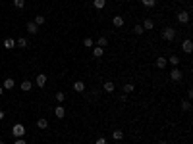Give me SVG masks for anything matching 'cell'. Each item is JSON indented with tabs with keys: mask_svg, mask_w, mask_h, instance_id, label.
<instances>
[{
	"mask_svg": "<svg viewBox=\"0 0 193 144\" xmlns=\"http://www.w3.org/2000/svg\"><path fill=\"white\" fill-rule=\"evenodd\" d=\"M162 39L166 42H172V40L176 39V29L174 27H164L162 29Z\"/></svg>",
	"mask_w": 193,
	"mask_h": 144,
	"instance_id": "1",
	"label": "cell"
},
{
	"mask_svg": "<svg viewBox=\"0 0 193 144\" xmlns=\"http://www.w3.org/2000/svg\"><path fill=\"white\" fill-rule=\"evenodd\" d=\"M12 135H14L15 138H22V136L25 135V127L22 125V123H15V125L12 127Z\"/></svg>",
	"mask_w": 193,
	"mask_h": 144,
	"instance_id": "2",
	"label": "cell"
},
{
	"mask_svg": "<svg viewBox=\"0 0 193 144\" xmlns=\"http://www.w3.org/2000/svg\"><path fill=\"white\" fill-rule=\"evenodd\" d=\"M176 17H178V21H180L181 25H187V23H189V12H185V10L178 12V15H176Z\"/></svg>",
	"mask_w": 193,
	"mask_h": 144,
	"instance_id": "3",
	"label": "cell"
},
{
	"mask_svg": "<svg viewBox=\"0 0 193 144\" xmlns=\"http://www.w3.org/2000/svg\"><path fill=\"white\" fill-rule=\"evenodd\" d=\"M46 81H48L46 73H39V75H37V79H35V83H37V86H41V89H43V86L46 85Z\"/></svg>",
	"mask_w": 193,
	"mask_h": 144,
	"instance_id": "4",
	"label": "cell"
},
{
	"mask_svg": "<svg viewBox=\"0 0 193 144\" xmlns=\"http://www.w3.org/2000/svg\"><path fill=\"white\" fill-rule=\"evenodd\" d=\"M181 50H184L185 54H191V50H193V42H191L189 39H185L184 42H181Z\"/></svg>",
	"mask_w": 193,
	"mask_h": 144,
	"instance_id": "5",
	"label": "cell"
},
{
	"mask_svg": "<svg viewBox=\"0 0 193 144\" xmlns=\"http://www.w3.org/2000/svg\"><path fill=\"white\" fill-rule=\"evenodd\" d=\"M181 77H184V75H181V71L178 67H174V69L170 71V79L172 81H181Z\"/></svg>",
	"mask_w": 193,
	"mask_h": 144,
	"instance_id": "6",
	"label": "cell"
},
{
	"mask_svg": "<svg viewBox=\"0 0 193 144\" xmlns=\"http://www.w3.org/2000/svg\"><path fill=\"white\" fill-rule=\"evenodd\" d=\"M54 115L58 117V119H64V117H66V110H64V108H62V106L58 104V106L54 108Z\"/></svg>",
	"mask_w": 193,
	"mask_h": 144,
	"instance_id": "7",
	"label": "cell"
},
{
	"mask_svg": "<svg viewBox=\"0 0 193 144\" xmlns=\"http://www.w3.org/2000/svg\"><path fill=\"white\" fill-rule=\"evenodd\" d=\"M166 64H168V58H164V56H158V58H156V67L158 69H164Z\"/></svg>",
	"mask_w": 193,
	"mask_h": 144,
	"instance_id": "8",
	"label": "cell"
},
{
	"mask_svg": "<svg viewBox=\"0 0 193 144\" xmlns=\"http://www.w3.org/2000/svg\"><path fill=\"white\" fill-rule=\"evenodd\" d=\"M14 85H15V83H14V79H12V77H6V79H4V85H2V86H4V90H12V89H14Z\"/></svg>",
	"mask_w": 193,
	"mask_h": 144,
	"instance_id": "9",
	"label": "cell"
},
{
	"mask_svg": "<svg viewBox=\"0 0 193 144\" xmlns=\"http://www.w3.org/2000/svg\"><path fill=\"white\" fill-rule=\"evenodd\" d=\"M27 31H29L31 35H37V33H39V25L35 23V21H29V23H27Z\"/></svg>",
	"mask_w": 193,
	"mask_h": 144,
	"instance_id": "10",
	"label": "cell"
},
{
	"mask_svg": "<svg viewBox=\"0 0 193 144\" xmlns=\"http://www.w3.org/2000/svg\"><path fill=\"white\" fill-rule=\"evenodd\" d=\"M102 89H104V92H108V94H110V92H114V90H116V86H114V83H112V81H106V83L102 85Z\"/></svg>",
	"mask_w": 193,
	"mask_h": 144,
	"instance_id": "11",
	"label": "cell"
},
{
	"mask_svg": "<svg viewBox=\"0 0 193 144\" xmlns=\"http://www.w3.org/2000/svg\"><path fill=\"white\" fill-rule=\"evenodd\" d=\"M74 90L75 92H85V83H83V81H75V83H74Z\"/></svg>",
	"mask_w": 193,
	"mask_h": 144,
	"instance_id": "12",
	"label": "cell"
},
{
	"mask_svg": "<svg viewBox=\"0 0 193 144\" xmlns=\"http://www.w3.org/2000/svg\"><path fill=\"white\" fill-rule=\"evenodd\" d=\"M2 44H4V48L12 50L14 46H15V40H14V39H4V42H2Z\"/></svg>",
	"mask_w": 193,
	"mask_h": 144,
	"instance_id": "13",
	"label": "cell"
},
{
	"mask_svg": "<svg viewBox=\"0 0 193 144\" xmlns=\"http://www.w3.org/2000/svg\"><path fill=\"white\" fill-rule=\"evenodd\" d=\"M112 23H114V27H124V17L122 15H116V17L112 19Z\"/></svg>",
	"mask_w": 193,
	"mask_h": 144,
	"instance_id": "14",
	"label": "cell"
},
{
	"mask_svg": "<svg viewBox=\"0 0 193 144\" xmlns=\"http://www.w3.org/2000/svg\"><path fill=\"white\" fill-rule=\"evenodd\" d=\"M102 54H104V48H101V46H93V56H95V58H101Z\"/></svg>",
	"mask_w": 193,
	"mask_h": 144,
	"instance_id": "15",
	"label": "cell"
},
{
	"mask_svg": "<svg viewBox=\"0 0 193 144\" xmlns=\"http://www.w3.org/2000/svg\"><path fill=\"white\" fill-rule=\"evenodd\" d=\"M15 46H19V48H27V46H29V42H27V39H18V40H15Z\"/></svg>",
	"mask_w": 193,
	"mask_h": 144,
	"instance_id": "16",
	"label": "cell"
},
{
	"mask_svg": "<svg viewBox=\"0 0 193 144\" xmlns=\"http://www.w3.org/2000/svg\"><path fill=\"white\" fill-rule=\"evenodd\" d=\"M83 46H85V48H93V46H95V40L91 37H85L83 39Z\"/></svg>",
	"mask_w": 193,
	"mask_h": 144,
	"instance_id": "17",
	"label": "cell"
},
{
	"mask_svg": "<svg viewBox=\"0 0 193 144\" xmlns=\"http://www.w3.org/2000/svg\"><path fill=\"white\" fill-rule=\"evenodd\" d=\"M141 25H143V29H145V31H151V29H153V27H155V23H153V19H145V21H143Z\"/></svg>",
	"mask_w": 193,
	"mask_h": 144,
	"instance_id": "18",
	"label": "cell"
},
{
	"mask_svg": "<svg viewBox=\"0 0 193 144\" xmlns=\"http://www.w3.org/2000/svg\"><path fill=\"white\" fill-rule=\"evenodd\" d=\"M19 89H22L23 92H29L31 89H33V85H31V81H23V83H22V86H19Z\"/></svg>",
	"mask_w": 193,
	"mask_h": 144,
	"instance_id": "19",
	"label": "cell"
},
{
	"mask_svg": "<svg viewBox=\"0 0 193 144\" xmlns=\"http://www.w3.org/2000/svg\"><path fill=\"white\" fill-rule=\"evenodd\" d=\"M95 44L97 46H101V48H106V44H108V40L104 39V37H98L97 40H95Z\"/></svg>",
	"mask_w": 193,
	"mask_h": 144,
	"instance_id": "20",
	"label": "cell"
},
{
	"mask_svg": "<svg viewBox=\"0 0 193 144\" xmlns=\"http://www.w3.org/2000/svg\"><path fill=\"white\" fill-rule=\"evenodd\" d=\"M93 6H95L97 10H102L104 6H106V0H93Z\"/></svg>",
	"mask_w": 193,
	"mask_h": 144,
	"instance_id": "21",
	"label": "cell"
},
{
	"mask_svg": "<svg viewBox=\"0 0 193 144\" xmlns=\"http://www.w3.org/2000/svg\"><path fill=\"white\" fill-rule=\"evenodd\" d=\"M112 138H114V140H122V138H124V131H120V129H116V131L112 133Z\"/></svg>",
	"mask_w": 193,
	"mask_h": 144,
	"instance_id": "22",
	"label": "cell"
},
{
	"mask_svg": "<svg viewBox=\"0 0 193 144\" xmlns=\"http://www.w3.org/2000/svg\"><path fill=\"white\" fill-rule=\"evenodd\" d=\"M122 89H124V94H129V92H133V90H135V86H133L131 83H126V85L122 86Z\"/></svg>",
	"mask_w": 193,
	"mask_h": 144,
	"instance_id": "23",
	"label": "cell"
},
{
	"mask_svg": "<svg viewBox=\"0 0 193 144\" xmlns=\"http://www.w3.org/2000/svg\"><path fill=\"white\" fill-rule=\"evenodd\" d=\"M141 4L145 8H155L156 6V0H141Z\"/></svg>",
	"mask_w": 193,
	"mask_h": 144,
	"instance_id": "24",
	"label": "cell"
},
{
	"mask_svg": "<svg viewBox=\"0 0 193 144\" xmlns=\"http://www.w3.org/2000/svg\"><path fill=\"white\" fill-rule=\"evenodd\" d=\"M64 100H66V94H64L62 90H58V92H56V102H58V104H62Z\"/></svg>",
	"mask_w": 193,
	"mask_h": 144,
	"instance_id": "25",
	"label": "cell"
},
{
	"mask_svg": "<svg viewBox=\"0 0 193 144\" xmlns=\"http://www.w3.org/2000/svg\"><path fill=\"white\" fill-rule=\"evenodd\" d=\"M37 127L39 129H46V127H48V121L46 119H37Z\"/></svg>",
	"mask_w": 193,
	"mask_h": 144,
	"instance_id": "26",
	"label": "cell"
},
{
	"mask_svg": "<svg viewBox=\"0 0 193 144\" xmlns=\"http://www.w3.org/2000/svg\"><path fill=\"white\" fill-rule=\"evenodd\" d=\"M181 110H184V111H189V110H191V102H189V100H184V102H181Z\"/></svg>",
	"mask_w": 193,
	"mask_h": 144,
	"instance_id": "27",
	"label": "cell"
},
{
	"mask_svg": "<svg viewBox=\"0 0 193 144\" xmlns=\"http://www.w3.org/2000/svg\"><path fill=\"white\" fill-rule=\"evenodd\" d=\"M143 31H145L143 25H135V27H133V33L137 35V37H139V35H143Z\"/></svg>",
	"mask_w": 193,
	"mask_h": 144,
	"instance_id": "28",
	"label": "cell"
},
{
	"mask_svg": "<svg viewBox=\"0 0 193 144\" xmlns=\"http://www.w3.org/2000/svg\"><path fill=\"white\" fill-rule=\"evenodd\" d=\"M168 61H170L172 65H178V64H180V58H178V56H170V58H168Z\"/></svg>",
	"mask_w": 193,
	"mask_h": 144,
	"instance_id": "29",
	"label": "cell"
},
{
	"mask_svg": "<svg viewBox=\"0 0 193 144\" xmlns=\"http://www.w3.org/2000/svg\"><path fill=\"white\" fill-rule=\"evenodd\" d=\"M14 6H15V8H19V10H22V8L25 6V0H14Z\"/></svg>",
	"mask_w": 193,
	"mask_h": 144,
	"instance_id": "30",
	"label": "cell"
},
{
	"mask_svg": "<svg viewBox=\"0 0 193 144\" xmlns=\"http://www.w3.org/2000/svg\"><path fill=\"white\" fill-rule=\"evenodd\" d=\"M95 144H108V138H106V136H98Z\"/></svg>",
	"mask_w": 193,
	"mask_h": 144,
	"instance_id": "31",
	"label": "cell"
},
{
	"mask_svg": "<svg viewBox=\"0 0 193 144\" xmlns=\"http://www.w3.org/2000/svg\"><path fill=\"white\" fill-rule=\"evenodd\" d=\"M35 23H37V25H43V23H45V15H37V17H35Z\"/></svg>",
	"mask_w": 193,
	"mask_h": 144,
	"instance_id": "32",
	"label": "cell"
},
{
	"mask_svg": "<svg viewBox=\"0 0 193 144\" xmlns=\"http://www.w3.org/2000/svg\"><path fill=\"white\" fill-rule=\"evenodd\" d=\"M15 144H25V140H23V138H18V140H15Z\"/></svg>",
	"mask_w": 193,
	"mask_h": 144,
	"instance_id": "33",
	"label": "cell"
},
{
	"mask_svg": "<svg viewBox=\"0 0 193 144\" xmlns=\"http://www.w3.org/2000/svg\"><path fill=\"white\" fill-rule=\"evenodd\" d=\"M2 119H4V111L0 110V121H2Z\"/></svg>",
	"mask_w": 193,
	"mask_h": 144,
	"instance_id": "34",
	"label": "cell"
},
{
	"mask_svg": "<svg viewBox=\"0 0 193 144\" xmlns=\"http://www.w3.org/2000/svg\"><path fill=\"white\" fill-rule=\"evenodd\" d=\"M4 94V86H0V96H2Z\"/></svg>",
	"mask_w": 193,
	"mask_h": 144,
	"instance_id": "35",
	"label": "cell"
},
{
	"mask_svg": "<svg viewBox=\"0 0 193 144\" xmlns=\"http://www.w3.org/2000/svg\"><path fill=\"white\" fill-rule=\"evenodd\" d=\"M0 144H4V140H2V138H0Z\"/></svg>",
	"mask_w": 193,
	"mask_h": 144,
	"instance_id": "36",
	"label": "cell"
},
{
	"mask_svg": "<svg viewBox=\"0 0 193 144\" xmlns=\"http://www.w3.org/2000/svg\"><path fill=\"white\" fill-rule=\"evenodd\" d=\"M158 144H166V142H158Z\"/></svg>",
	"mask_w": 193,
	"mask_h": 144,
	"instance_id": "37",
	"label": "cell"
}]
</instances>
